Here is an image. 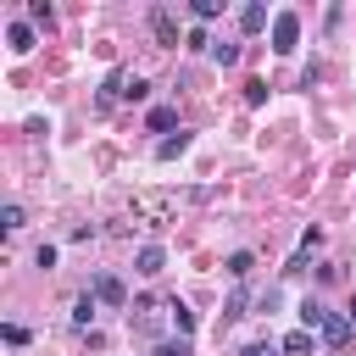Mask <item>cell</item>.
<instances>
[{
  "mask_svg": "<svg viewBox=\"0 0 356 356\" xmlns=\"http://www.w3.org/2000/svg\"><path fill=\"white\" fill-rule=\"evenodd\" d=\"M239 28H245V33H261V28H267V6H245V11H239Z\"/></svg>",
  "mask_w": 356,
  "mask_h": 356,
  "instance_id": "obj_7",
  "label": "cell"
},
{
  "mask_svg": "<svg viewBox=\"0 0 356 356\" xmlns=\"http://www.w3.org/2000/svg\"><path fill=\"white\" fill-rule=\"evenodd\" d=\"M217 11H222V6H217V0H195V17H200V22H211V17H217Z\"/></svg>",
  "mask_w": 356,
  "mask_h": 356,
  "instance_id": "obj_19",
  "label": "cell"
},
{
  "mask_svg": "<svg viewBox=\"0 0 356 356\" xmlns=\"http://www.w3.org/2000/svg\"><path fill=\"white\" fill-rule=\"evenodd\" d=\"M295 44H300V17H295V11H278V17H273V50L289 56Z\"/></svg>",
  "mask_w": 356,
  "mask_h": 356,
  "instance_id": "obj_1",
  "label": "cell"
},
{
  "mask_svg": "<svg viewBox=\"0 0 356 356\" xmlns=\"http://www.w3.org/2000/svg\"><path fill=\"white\" fill-rule=\"evenodd\" d=\"M350 317H356V295H350Z\"/></svg>",
  "mask_w": 356,
  "mask_h": 356,
  "instance_id": "obj_23",
  "label": "cell"
},
{
  "mask_svg": "<svg viewBox=\"0 0 356 356\" xmlns=\"http://www.w3.org/2000/svg\"><path fill=\"white\" fill-rule=\"evenodd\" d=\"M284 350H289V356H306V350H312V328H295V334H284Z\"/></svg>",
  "mask_w": 356,
  "mask_h": 356,
  "instance_id": "obj_11",
  "label": "cell"
},
{
  "mask_svg": "<svg viewBox=\"0 0 356 356\" xmlns=\"http://www.w3.org/2000/svg\"><path fill=\"white\" fill-rule=\"evenodd\" d=\"M245 356H267V350H245Z\"/></svg>",
  "mask_w": 356,
  "mask_h": 356,
  "instance_id": "obj_24",
  "label": "cell"
},
{
  "mask_svg": "<svg viewBox=\"0 0 356 356\" xmlns=\"http://www.w3.org/2000/svg\"><path fill=\"white\" fill-rule=\"evenodd\" d=\"M167 267V250L161 245H139V256H134V273H145V278H156Z\"/></svg>",
  "mask_w": 356,
  "mask_h": 356,
  "instance_id": "obj_3",
  "label": "cell"
},
{
  "mask_svg": "<svg viewBox=\"0 0 356 356\" xmlns=\"http://www.w3.org/2000/svg\"><path fill=\"white\" fill-rule=\"evenodd\" d=\"M184 150H189V134H172V139H161V145H156V156H161V161H172V156H184Z\"/></svg>",
  "mask_w": 356,
  "mask_h": 356,
  "instance_id": "obj_9",
  "label": "cell"
},
{
  "mask_svg": "<svg viewBox=\"0 0 356 356\" xmlns=\"http://www.w3.org/2000/svg\"><path fill=\"white\" fill-rule=\"evenodd\" d=\"M6 39H11V50L22 56V50H33V22H11L6 28Z\"/></svg>",
  "mask_w": 356,
  "mask_h": 356,
  "instance_id": "obj_5",
  "label": "cell"
},
{
  "mask_svg": "<svg viewBox=\"0 0 356 356\" xmlns=\"http://www.w3.org/2000/svg\"><path fill=\"white\" fill-rule=\"evenodd\" d=\"M245 100H250V106H261V100H267V83H261V78H250V83H245Z\"/></svg>",
  "mask_w": 356,
  "mask_h": 356,
  "instance_id": "obj_17",
  "label": "cell"
},
{
  "mask_svg": "<svg viewBox=\"0 0 356 356\" xmlns=\"http://www.w3.org/2000/svg\"><path fill=\"white\" fill-rule=\"evenodd\" d=\"M245 306H250V289L239 284V289L228 295V306H222V317H245Z\"/></svg>",
  "mask_w": 356,
  "mask_h": 356,
  "instance_id": "obj_12",
  "label": "cell"
},
{
  "mask_svg": "<svg viewBox=\"0 0 356 356\" xmlns=\"http://www.w3.org/2000/svg\"><path fill=\"white\" fill-rule=\"evenodd\" d=\"M6 345H28V328L22 323H6Z\"/></svg>",
  "mask_w": 356,
  "mask_h": 356,
  "instance_id": "obj_22",
  "label": "cell"
},
{
  "mask_svg": "<svg viewBox=\"0 0 356 356\" xmlns=\"http://www.w3.org/2000/svg\"><path fill=\"white\" fill-rule=\"evenodd\" d=\"M317 334H323V345H345L350 339V312H328Z\"/></svg>",
  "mask_w": 356,
  "mask_h": 356,
  "instance_id": "obj_2",
  "label": "cell"
},
{
  "mask_svg": "<svg viewBox=\"0 0 356 356\" xmlns=\"http://www.w3.org/2000/svg\"><path fill=\"white\" fill-rule=\"evenodd\" d=\"M150 28H156V39H161V44H178V33H172V17H167V11H150Z\"/></svg>",
  "mask_w": 356,
  "mask_h": 356,
  "instance_id": "obj_8",
  "label": "cell"
},
{
  "mask_svg": "<svg viewBox=\"0 0 356 356\" xmlns=\"http://www.w3.org/2000/svg\"><path fill=\"white\" fill-rule=\"evenodd\" d=\"M0 228L17 234V228H22V206H6V211H0Z\"/></svg>",
  "mask_w": 356,
  "mask_h": 356,
  "instance_id": "obj_16",
  "label": "cell"
},
{
  "mask_svg": "<svg viewBox=\"0 0 356 356\" xmlns=\"http://www.w3.org/2000/svg\"><path fill=\"white\" fill-rule=\"evenodd\" d=\"M156 356H189V339H167V345H156Z\"/></svg>",
  "mask_w": 356,
  "mask_h": 356,
  "instance_id": "obj_18",
  "label": "cell"
},
{
  "mask_svg": "<svg viewBox=\"0 0 356 356\" xmlns=\"http://www.w3.org/2000/svg\"><path fill=\"white\" fill-rule=\"evenodd\" d=\"M250 267H256V261H250V250H234V256H228V273H234V278H245Z\"/></svg>",
  "mask_w": 356,
  "mask_h": 356,
  "instance_id": "obj_15",
  "label": "cell"
},
{
  "mask_svg": "<svg viewBox=\"0 0 356 356\" xmlns=\"http://www.w3.org/2000/svg\"><path fill=\"white\" fill-rule=\"evenodd\" d=\"M323 317H328V312H323L317 300H306V306H300V328H312V334H317V328H323Z\"/></svg>",
  "mask_w": 356,
  "mask_h": 356,
  "instance_id": "obj_13",
  "label": "cell"
},
{
  "mask_svg": "<svg viewBox=\"0 0 356 356\" xmlns=\"http://www.w3.org/2000/svg\"><path fill=\"white\" fill-rule=\"evenodd\" d=\"M28 17H33L39 28H50V6H44V0H33V6H28Z\"/></svg>",
  "mask_w": 356,
  "mask_h": 356,
  "instance_id": "obj_20",
  "label": "cell"
},
{
  "mask_svg": "<svg viewBox=\"0 0 356 356\" xmlns=\"http://www.w3.org/2000/svg\"><path fill=\"white\" fill-rule=\"evenodd\" d=\"M167 312H172V323H178V339H189V334H195V312H189L184 300H167Z\"/></svg>",
  "mask_w": 356,
  "mask_h": 356,
  "instance_id": "obj_6",
  "label": "cell"
},
{
  "mask_svg": "<svg viewBox=\"0 0 356 356\" xmlns=\"http://www.w3.org/2000/svg\"><path fill=\"white\" fill-rule=\"evenodd\" d=\"M211 56H217V61L228 67V61H239V44H211Z\"/></svg>",
  "mask_w": 356,
  "mask_h": 356,
  "instance_id": "obj_21",
  "label": "cell"
},
{
  "mask_svg": "<svg viewBox=\"0 0 356 356\" xmlns=\"http://www.w3.org/2000/svg\"><path fill=\"white\" fill-rule=\"evenodd\" d=\"M95 300H106V306H122V300H128V289H122V278H111V273H100V278H95Z\"/></svg>",
  "mask_w": 356,
  "mask_h": 356,
  "instance_id": "obj_4",
  "label": "cell"
},
{
  "mask_svg": "<svg viewBox=\"0 0 356 356\" xmlns=\"http://www.w3.org/2000/svg\"><path fill=\"white\" fill-rule=\"evenodd\" d=\"M172 122H178V111H172V106H156V111H150V128H156V134H161V128H172Z\"/></svg>",
  "mask_w": 356,
  "mask_h": 356,
  "instance_id": "obj_14",
  "label": "cell"
},
{
  "mask_svg": "<svg viewBox=\"0 0 356 356\" xmlns=\"http://www.w3.org/2000/svg\"><path fill=\"white\" fill-rule=\"evenodd\" d=\"M72 323H78V328L95 323V295H78V300H72Z\"/></svg>",
  "mask_w": 356,
  "mask_h": 356,
  "instance_id": "obj_10",
  "label": "cell"
}]
</instances>
